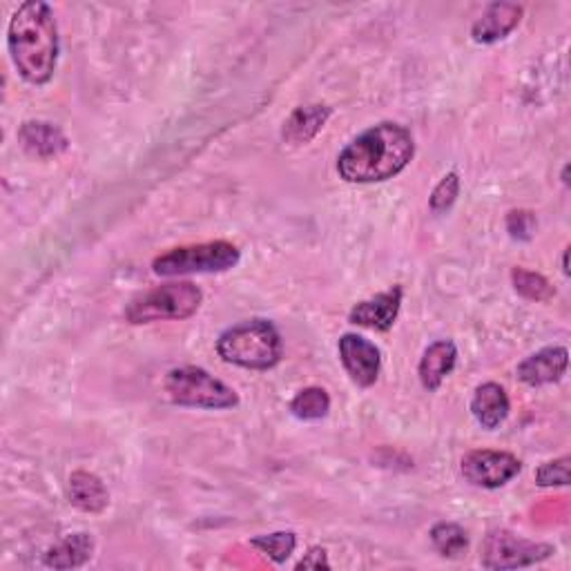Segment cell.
Returning a JSON list of instances; mask_svg holds the SVG:
<instances>
[{"mask_svg": "<svg viewBox=\"0 0 571 571\" xmlns=\"http://www.w3.org/2000/svg\"><path fill=\"white\" fill-rule=\"evenodd\" d=\"M509 411H511V402L501 385L484 382L473 391L471 413L482 429L496 431L509 417Z\"/></svg>", "mask_w": 571, "mask_h": 571, "instance_id": "5bb4252c", "label": "cell"}, {"mask_svg": "<svg viewBox=\"0 0 571 571\" xmlns=\"http://www.w3.org/2000/svg\"><path fill=\"white\" fill-rule=\"evenodd\" d=\"M455 364H458V347L451 339L433 341L423 353L420 364H417V375H420L423 387L429 393H436L444 379L453 373Z\"/></svg>", "mask_w": 571, "mask_h": 571, "instance_id": "4fadbf2b", "label": "cell"}, {"mask_svg": "<svg viewBox=\"0 0 571 571\" xmlns=\"http://www.w3.org/2000/svg\"><path fill=\"white\" fill-rule=\"evenodd\" d=\"M217 355L248 371H271L284 358V339L269 320H248L225 328L217 339Z\"/></svg>", "mask_w": 571, "mask_h": 571, "instance_id": "3957f363", "label": "cell"}, {"mask_svg": "<svg viewBox=\"0 0 571 571\" xmlns=\"http://www.w3.org/2000/svg\"><path fill=\"white\" fill-rule=\"evenodd\" d=\"M242 261V250L231 242H206L172 248L152 261V271L161 277L212 275L233 271Z\"/></svg>", "mask_w": 571, "mask_h": 571, "instance_id": "8992f818", "label": "cell"}, {"mask_svg": "<svg viewBox=\"0 0 571 571\" xmlns=\"http://www.w3.org/2000/svg\"><path fill=\"white\" fill-rule=\"evenodd\" d=\"M18 139H21L23 147L29 152V155L38 157V159L59 157V155H63V152L69 145L67 137L54 124H48V121H27V124H23V128L18 132Z\"/></svg>", "mask_w": 571, "mask_h": 571, "instance_id": "9a60e30c", "label": "cell"}, {"mask_svg": "<svg viewBox=\"0 0 571 571\" xmlns=\"http://www.w3.org/2000/svg\"><path fill=\"white\" fill-rule=\"evenodd\" d=\"M556 554L549 543H534L520 538L507 529L489 531V536L482 543L480 562L484 569H520L545 562Z\"/></svg>", "mask_w": 571, "mask_h": 571, "instance_id": "52a82bcc", "label": "cell"}, {"mask_svg": "<svg viewBox=\"0 0 571 571\" xmlns=\"http://www.w3.org/2000/svg\"><path fill=\"white\" fill-rule=\"evenodd\" d=\"M94 538L86 531L69 534L46 551V564L52 569H76L83 567L94 556Z\"/></svg>", "mask_w": 571, "mask_h": 571, "instance_id": "ac0fdd59", "label": "cell"}, {"mask_svg": "<svg viewBox=\"0 0 571 571\" xmlns=\"http://www.w3.org/2000/svg\"><path fill=\"white\" fill-rule=\"evenodd\" d=\"M250 545L255 549H259L261 554L269 556L271 560L275 562H286L295 549H297V536L293 534V531H275V534H261V536H255L250 541Z\"/></svg>", "mask_w": 571, "mask_h": 571, "instance_id": "7402d4cb", "label": "cell"}, {"mask_svg": "<svg viewBox=\"0 0 571 571\" xmlns=\"http://www.w3.org/2000/svg\"><path fill=\"white\" fill-rule=\"evenodd\" d=\"M431 543L444 558H460L469 549L467 531L458 522H438L431 527Z\"/></svg>", "mask_w": 571, "mask_h": 571, "instance_id": "ffe728a7", "label": "cell"}, {"mask_svg": "<svg viewBox=\"0 0 571 571\" xmlns=\"http://www.w3.org/2000/svg\"><path fill=\"white\" fill-rule=\"evenodd\" d=\"M164 389L170 402L177 406L206 411H228L239 406L237 391L202 366L172 368L166 375Z\"/></svg>", "mask_w": 571, "mask_h": 571, "instance_id": "5b68a950", "label": "cell"}, {"mask_svg": "<svg viewBox=\"0 0 571 571\" xmlns=\"http://www.w3.org/2000/svg\"><path fill=\"white\" fill-rule=\"evenodd\" d=\"M297 569H330L328 554L322 547H313L307 556L297 562Z\"/></svg>", "mask_w": 571, "mask_h": 571, "instance_id": "484cf974", "label": "cell"}, {"mask_svg": "<svg viewBox=\"0 0 571 571\" xmlns=\"http://www.w3.org/2000/svg\"><path fill=\"white\" fill-rule=\"evenodd\" d=\"M458 197H460V174L458 172H449L433 187L431 199H429V208H431L433 215L449 212L453 208V204L458 202Z\"/></svg>", "mask_w": 571, "mask_h": 571, "instance_id": "603a6c76", "label": "cell"}, {"mask_svg": "<svg viewBox=\"0 0 571 571\" xmlns=\"http://www.w3.org/2000/svg\"><path fill=\"white\" fill-rule=\"evenodd\" d=\"M204 301V293L193 282H172L137 295L126 309V322L141 326L166 320L193 317Z\"/></svg>", "mask_w": 571, "mask_h": 571, "instance_id": "277c9868", "label": "cell"}, {"mask_svg": "<svg viewBox=\"0 0 571 571\" xmlns=\"http://www.w3.org/2000/svg\"><path fill=\"white\" fill-rule=\"evenodd\" d=\"M507 233L514 242H531L536 235V215L531 210H511L507 215Z\"/></svg>", "mask_w": 571, "mask_h": 571, "instance_id": "cb8c5ba5", "label": "cell"}, {"mask_svg": "<svg viewBox=\"0 0 571 571\" xmlns=\"http://www.w3.org/2000/svg\"><path fill=\"white\" fill-rule=\"evenodd\" d=\"M569 455H562L558 460L545 463L536 471L538 486H567L569 484Z\"/></svg>", "mask_w": 571, "mask_h": 571, "instance_id": "d4e9b609", "label": "cell"}, {"mask_svg": "<svg viewBox=\"0 0 571 571\" xmlns=\"http://www.w3.org/2000/svg\"><path fill=\"white\" fill-rule=\"evenodd\" d=\"M562 273L569 275V248H567L564 255H562Z\"/></svg>", "mask_w": 571, "mask_h": 571, "instance_id": "4316f807", "label": "cell"}, {"mask_svg": "<svg viewBox=\"0 0 571 571\" xmlns=\"http://www.w3.org/2000/svg\"><path fill=\"white\" fill-rule=\"evenodd\" d=\"M402 297H404V288L402 286H393L385 293H377L371 299H364L351 309L349 313V322L355 326H364L371 330H389L402 309Z\"/></svg>", "mask_w": 571, "mask_h": 571, "instance_id": "30bf717a", "label": "cell"}, {"mask_svg": "<svg viewBox=\"0 0 571 571\" xmlns=\"http://www.w3.org/2000/svg\"><path fill=\"white\" fill-rule=\"evenodd\" d=\"M460 469L465 480L471 482L473 486L501 489L522 471V463L514 453L507 451L478 449L465 455Z\"/></svg>", "mask_w": 571, "mask_h": 571, "instance_id": "ba28073f", "label": "cell"}, {"mask_svg": "<svg viewBox=\"0 0 571 571\" xmlns=\"http://www.w3.org/2000/svg\"><path fill=\"white\" fill-rule=\"evenodd\" d=\"M524 10L518 3L498 0L491 3L484 14L471 25V38L480 46H493L505 38L520 25Z\"/></svg>", "mask_w": 571, "mask_h": 571, "instance_id": "8fae6325", "label": "cell"}, {"mask_svg": "<svg viewBox=\"0 0 571 571\" xmlns=\"http://www.w3.org/2000/svg\"><path fill=\"white\" fill-rule=\"evenodd\" d=\"M511 282H514L516 293L529 301H549L556 295L549 280L543 277L541 273H534V271L514 269Z\"/></svg>", "mask_w": 571, "mask_h": 571, "instance_id": "44dd1931", "label": "cell"}, {"mask_svg": "<svg viewBox=\"0 0 571 571\" xmlns=\"http://www.w3.org/2000/svg\"><path fill=\"white\" fill-rule=\"evenodd\" d=\"M415 155V141L404 126L379 124L355 137L337 157L347 183H382L398 177Z\"/></svg>", "mask_w": 571, "mask_h": 571, "instance_id": "7a4b0ae2", "label": "cell"}, {"mask_svg": "<svg viewBox=\"0 0 571 571\" xmlns=\"http://www.w3.org/2000/svg\"><path fill=\"white\" fill-rule=\"evenodd\" d=\"M337 349L341 366H345V371L358 387L368 389L377 382L379 368H382V353H379V349L371 339L358 333H347L339 337Z\"/></svg>", "mask_w": 571, "mask_h": 571, "instance_id": "9c48e42d", "label": "cell"}, {"mask_svg": "<svg viewBox=\"0 0 571 571\" xmlns=\"http://www.w3.org/2000/svg\"><path fill=\"white\" fill-rule=\"evenodd\" d=\"M288 408L301 423H317L330 413V395L322 387H309L290 400Z\"/></svg>", "mask_w": 571, "mask_h": 571, "instance_id": "d6986e66", "label": "cell"}, {"mask_svg": "<svg viewBox=\"0 0 571 571\" xmlns=\"http://www.w3.org/2000/svg\"><path fill=\"white\" fill-rule=\"evenodd\" d=\"M8 48L16 72L27 83H50L61 52L59 27L52 8L43 0L21 3L10 18Z\"/></svg>", "mask_w": 571, "mask_h": 571, "instance_id": "6da1fadb", "label": "cell"}, {"mask_svg": "<svg viewBox=\"0 0 571 571\" xmlns=\"http://www.w3.org/2000/svg\"><path fill=\"white\" fill-rule=\"evenodd\" d=\"M567 364L569 353L564 347H547L534 355L524 358L518 364L516 375L527 387H547L560 382L562 375L567 373Z\"/></svg>", "mask_w": 571, "mask_h": 571, "instance_id": "7c38bea8", "label": "cell"}, {"mask_svg": "<svg viewBox=\"0 0 571 571\" xmlns=\"http://www.w3.org/2000/svg\"><path fill=\"white\" fill-rule=\"evenodd\" d=\"M328 119H330L328 105H301L284 124V132H282L284 141L293 145H307L324 130Z\"/></svg>", "mask_w": 571, "mask_h": 571, "instance_id": "2e32d148", "label": "cell"}, {"mask_svg": "<svg viewBox=\"0 0 571 571\" xmlns=\"http://www.w3.org/2000/svg\"><path fill=\"white\" fill-rule=\"evenodd\" d=\"M69 503L86 514H101L109 505V491L96 473L74 471L69 476Z\"/></svg>", "mask_w": 571, "mask_h": 571, "instance_id": "e0dca14e", "label": "cell"}]
</instances>
